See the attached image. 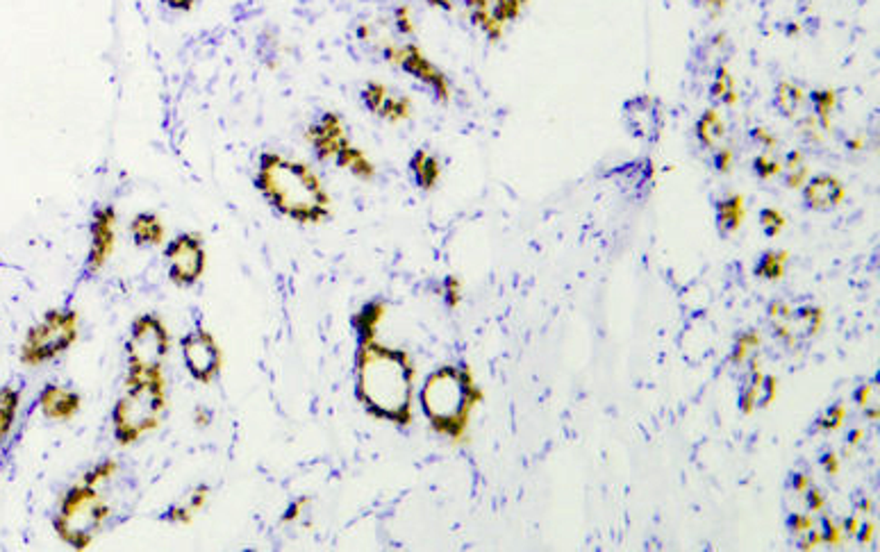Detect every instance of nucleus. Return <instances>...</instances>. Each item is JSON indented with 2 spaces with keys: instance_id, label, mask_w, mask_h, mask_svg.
<instances>
[{
  "instance_id": "f257e3e1",
  "label": "nucleus",
  "mask_w": 880,
  "mask_h": 552,
  "mask_svg": "<svg viewBox=\"0 0 880 552\" xmlns=\"http://www.w3.org/2000/svg\"><path fill=\"white\" fill-rule=\"evenodd\" d=\"M415 368L403 350L374 339L360 341L356 354V396L376 419L407 425L412 421Z\"/></svg>"
},
{
  "instance_id": "f03ea898",
  "label": "nucleus",
  "mask_w": 880,
  "mask_h": 552,
  "mask_svg": "<svg viewBox=\"0 0 880 552\" xmlns=\"http://www.w3.org/2000/svg\"><path fill=\"white\" fill-rule=\"evenodd\" d=\"M255 189L278 214L303 226H317L332 214V200L318 175L303 161L280 152H262Z\"/></svg>"
},
{
  "instance_id": "7ed1b4c3",
  "label": "nucleus",
  "mask_w": 880,
  "mask_h": 552,
  "mask_svg": "<svg viewBox=\"0 0 880 552\" xmlns=\"http://www.w3.org/2000/svg\"><path fill=\"white\" fill-rule=\"evenodd\" d=\"M478 392L474 387L469 371L457 366H442L425 378L419 401L425 419L435 432L460 437L469 421L471 407L475 405Z\"/></svg>"
},
{
  "instance_id": "20e7f679",
  "label": "nucleus",
  "mask_w": 880,
  "mask_h": 552,
  "mask_svg": "<svg viewBox=\"0 0 880 552\" xmlns=\"http://www.w3.org/2000/svg\"><path fill=\"white\" fill-rule=\"evenodd\" d=\"M166 412V383L161 371L155 373H128L123 396L114 405L112 423L121 446H132L143 434L161 423Z\"/></svg>"
},
{
  "instance_id": "39448f33",
  "label": "nucleus",
  "mask_w": 880,
  "mask_h": 552,
  "mask_svg": "<svg viewBox=\"0 0 880 552\" xmlns=\"http://www.w3.org/2000/svg\"><path fill=\"white\" fill-rule=\"evenodd\" d=\"M101 484L80 482L66 491L62 498L60 511L55 518V529L62 541L69 543L75 550H84L92 546L93 537L110 516V505L103 493L98 491Z\"/></svg>"
},
{
  "instance_id": "423d86ee",
  "label": "nucleus",
  "mask_w": 880,
  "mask_h": 552,
  "mask_svg": "<svg viewBox=\"0 0 880 552\" xmlns=\"http://www.w3.org/2000/svg\"><path fill=\"white\" fill-rule=\"evenodd\" d=\"M78 325L80 318L73 309H51L42 323L30 327L21 348L24 363L39 366L69 350L71 344L78 339Z\"/></svg>"
},
{
  "instance_id": "0eeeda50",
  "label": "nucleus",
  "mask_w": 880,
  "mask_h": 552,
  "mask_svg": "<svg viewBox=\"0 0 880 552\" xmlns=\"http://www.w3.org/2000/svg\"><path fill=\"white\" fill-rule=\"evenodd\" d=\"M171 339L164 323L152 314H143L132 323L128 350V373H155L161 371L166 354H169Z\"/></svg>"
},
{
  "instance_id": "6e6552de",
  "label": "nucleus",
  "mask_w": 880,
  "mask_h": 552,
  "mask_svg": "<svg viewBox=\"0 0 880 552\" xmlns=\"http://www.w3.org/2000/svg\"><path fill=\"white\" fill-rule=\"evenodd\" d=\"M166 264H169L171 280L178 286H191L203 277L205 264V246L199 235H178L169 241L164 250Z\"/></svg>"
},
{
  "instance_id": "1a4fd4ad",
  "label": "nucleus",
  "mask_w": 880,
  "mask_h": 552,
  "mask_svg": "<svg viewBox=\"0 0 880 552\" xmlns=\"http://www.w3.org/2000/svg\"><path fill=\"white\" fill-rule=\"evenodd\" d=\"M621 121L632 139L646 143V146H655L662 137L664 128L662 102L650 93L628 98L621 105Z\"/></svg>"
},
{
  "instance_id": "9d476101",
  "label": "nucleus",
  "mask_w": 880,
  "mask_h": 552,
  "mask_svg": "<svg viewBox=\"0 0 880 552\" xmlns=\"http://www.w3.org/2000/svg\"><path fill=\"white\" fill-rule=\"evenodd\" d=\"M385 57L389 62H394L396 66H401L406 73H410L412 78L419 80L421 84H425L428 89H433L435 98L439 102H446L448 96H451V87H448V78L428 60V57L421 53L419 46L415 44H406V46H387L385 48Z\"/></svg>"
},
{
  "instance_id": "9b49d317",
  "label": "nucleus",
  "mask_w": 880,
  "mask_h": 552,
  "mask_svg": "<svg viewBox=\"0 0 880 552\" xmlns=\"http://www.w3.org/2000/svg\"><path fill=\"white\" fill-rule=\"evenodd\" d=\"M181 348L182 359H185V366L191 373V378H196L203 384H210L217 378L219 371H221L223 354L217 341H214V336L208 330L199 327V330L182 336Z\"/></svg>"
},
{
  "instance_id": "f8f14e48",
  "label": "nucleus",
  "mask_w": 880,
  "mask_h": 552,
  "mask_svg": "<svg viewBox=\"0 0 880 552\" xmlns=\"http://www.w3.org/2000/svg\"><path fill=\"white\" fill-rule=\"evenodd\" d=\"M528 0H464L471 21L492 42L501 37L503 28L516 19Z\"/></svg>"
},
{
  "instance_id": "ddd939ff",
  "label": "nucleus",
  "mask_w": 880,
  "mask_h": 552,
  "mask_svg": "<svg viewBox=\"0 0 880 552\" xmlns=\"http://www.w3.org/2000/svg\"><path fill=\"white\" fill-rule=\"evenodd\" d=\"M610 179L619 187L623 196L632 203H644L655 187V166L649 157L626 161L621 166H614L608 173Z\"/></svg>"
},
{
  "instance_id": "4468645a",
  "label": "nucleus",
  "mask_w": 880,
  "mask_h": 552,
  "mask_svg": "<svg viewBox=\"0 0 880 552\" xmlns=\"http://www.w3.org/2000/svg\"><path fill=\"white\" fill-rule=\"evenodd\" d=\"M308 143L312 146L314 155L318 161L335 160L344 146H348V137H346L344 121L335 111H323L317 121L308 128Z\"/></svg>"
},
{
  "instance_id": "2eb2a0df",
  "label": "nucleus",
  "mask_w": 880,
  "mask_h": 552,
  "mask_svg": "<svg viewBox=\"0 0 880 552\" xmlns=\"http://www.w3.org/2000/svg\"><path fill=\"white\" fill-rule=\"evenodd\" d=\"M92 239H89L87 253V271L98 273L112 257V250L116 246V212L114 208L105 205L93 212L92 218Z\"/></svg>"
},
{
  "instance_id": "dca6fc26",
  "label": "nucleus",
  "mask_w": 880,
  "mask_h": 552,
  "mask_svg": "<svg viewBox=\"0 0 880 552\" xmlns=\"http://www.w3.org/2000/svg\"><path fill=\"white\" fill-rule=\"evenodd\" d=\"M801 199L807 212H833L844 200V187L837 178L821 173L803 184Z\"/></svg>"
},
{
  "instance_id": "f3484780",
  "label": "nucleus",
  "mask_w": 880,
  "mask_h": 552,
  "mask_svg": "<svg viewBox=\"0 0 880 552\" xmlns=\"http://www.w3.org/2000/svg\"><path fill=\"white\" fill-rule=\"evenodd\" d=\"M80 396L75 392L60 387V384H48L39 396V407L44 416L51 421H71L80 412Z\"/></svg>"
},
{
  "instance_id": "a211bd4d",
  "label": "nucleus",
  "mask_w": 880,
  "mask_h": 552,
  "mask_svg": "<svg viewBox=\"0 0 880 552\" xmlns=\"http://www.w3.org/2000/svg\"><path fill=\"white\" fill-rule=\"evenodd\" d=\"M694 66L700 71V73H708V71H715L717 66L726 64L730 60L728 55V37L724 33L715 34V37L706 39L703 44H699L694 51Z\"/></svg>"
},
{
  "instance_id": "6ab92c4d",
  "label": "nucleus",
  "mask_w": 880,
  "mask_h": 552,
  "mask_svg": "<svg viewBox=\"0 0 880 552\" xmlns=\"http://www.w3.org/2000/svg\"><path fill=\"white\" fill-rule=\"evenodd\" d=\"M130 235L137 246H160L164 244V226L157 218V214L142 212L130 223Z\"/></svg>"
},
{
  "instance_id": "aec40b11",
  "label": "nucleus",
  "mask_w": 880,
  "mask_h": 552,
  "mask_svg": "<svg viewBox=\"0 0 880 552\" xmlns=\"http://www.w3.org/2000/svg\"><path fill=\"white\" fill-rule=\"evenodd\" d=\"M744 218V203L742 196H728L715 203V223L721 237H728L742 226Z\"/></svg>"
},
{
  "instance_id": "412c9836",
  "label": "nucleus",
  "mask_w": 880,
  "mask_h": 552,
  "mask_svg": "<svg viewBox=\"0 0 880 552\" xmlns=\"http://www.w3.org/2000/svg\"><path fill=\"white\" fill-rule=\"evenodd\" d=\"M410 170L416 187L424 191H430L435 189V184H437L439 173H442V166H439L437 157H433L428 150L421 148V150H416L415 155H412Z\"/></svg>"
},
{
  "instance_id": "4be33fe9",
  "label": "nucleus",
  "mask_w": 880,
  "mask_h": 552,
  "mask_svg": "<svg viewBox=\"0 0 880 552\" xmlns=\"http://www.w3.org/2000/svg\"><path fill=\"white\" fill-rule=\"evenodd\" d=\"M694 134L703 148H712L715 150V148L721 146V141L726 139V125L721 121V116L717 114V110H706L699 116V121L694 125Z\"/></svg>"
},
{
  "instance_id": "5701e85b",
  "label": "nucleus",
  "mask_w": 880,
  "mask_h": 552,
  "mask_svg": "<svg viewBox=\"0 0 880 552\" xmlns=\"http://www.w3.org/2000/svg\"><path fill=\"white\" fill-rule=\"evenodd\" d=\"M335 161H337V166L339 169H346V170H350V173L356 175V178H360V179H374V175H376V169H374V164L369 161V157L365 155V152L360 150V148H356L353 143H348V146H344L339 150V155L335 157Z\"/></svg>"
},
{
  "instance_id": "b1692460",
  "label": "nucleus",
  "mask_w": 880,
  "mask_h": 552,
  "mask_svg": "<svg viewBox=\"0 0 880 552\" xmlns=\"http://www.w3.org/2000/svg\"><path fill=\"white\" fill-rule=\"evenodd\" d=\"M383 316H385V303H380V300L367 303L365 307L353 316V327H356L360 341L374 339L376 330H378V323L383 321Z\"/></svg>"
},
{
  "instance_id": "393cba45",
  "label": "nucleus",
  "mask_w": 880,
  "mask_h": 552,
  "mask_svg": "<svg viewBox=\"0 0 880 552\" xmlns=\"http://www.w3.org/2000/svg\"><path fill=\"white\" fill-rule=\"evenodd\" d=\"M774 107L780 116H785V119H794V116H798L803 110L801 89L794 87V84L789 82H780L774 92Z\"/></svg>"
},
{
  "instance_id": "a878e982",
  "label": "nucleus",
  "mask_w": 880,
  "mask_h": 552,
  "mask_svg": "<svg viewBox=\"0 0 880 552\" xmlns=\"http://www.w3.org/2000/svg\"><path fill=\"white\" fill-rule=\"evenodd\" d=\"M710 101L715 105H733L735 102V84L728 73V66L721 64L712 71L710 82Z\"/></svg>"
},
{
  "instance_id": "bb28decb",
  "label": "nucleus",
  "mask_w": 880,
  "mask_h": 552,
  "mask_svg": "<svg viewBox=\"0 0 880 552\" xmlns=\"http://www.w3.org/2000/svg\"><path fill=\"white\" fill-rule=\"evenodd\" d=\"M19 410V392L12 387L0 389V441L10 434Z\"/></svg>"
},
{
  "instance_id": "cd10ccee",
  "label": "nucleus",
  "mask_w": 880,
  "mask_h": 552,
  "mask_svg": "<svg viewBox=\"0 0 880 552\" xmlns=\"http://www.w3.org/2000/svg\"><path fill=\"white\" fill-rule=\"evenodd\" d=\"M762 383H765V375H762L760 371H758V368H753L751 375H748V378L744 380L742 392H739V410H742L744 414H748V412H751L753 407L760 405Z\"/></svg>"
},
{
  "instance_id": "c85d7f7f",
  "label": "nucleus",
  "mask_w": 880,
  "mask_h": 552,
  "mask_svg": "<svg viewBox=\"0 0 880 552\" xmlns=\"http://www.w3.org/2000/svg\"><path fill=\"white\" fill-rule=\"evenodd\" d=\"M785 262H787V253L769 250V253L760 255L753 273H756L758 277H767V280H778V277L785 273Z\"/></svg>"
},
{
  "instance_id": "c756f323",
  "label": "nucleus",
  "mask_w": 880,
  "mask_h": 552,
  "mask_svg": "<svg viewBox=\"0 0 880 552\" xmlns=\"http://www.w3.org/2000/svg\"><path fill=\"white\" fill-rule=\"evenodd\" d=\"M376 116H380V119L385 121H392V123L406 121L407 116H410V101H407V98H398V96H392V93H387V98L383 101V105H380L378 114Z\"/></svg>"
},
{
  "instance_id": "7c9ffc66",
  "label": "nucleus",
  "mask_w": 880,
  "mask_h": 552,
  "mask_svg": "<svg viewBox=\"0 0 880 552\" xmlns=\"http://www.w3.org/2000/svg\"><path fill=\"white\" fill-rule=\"evenodd\" d=\"M780 170H783V178L787 187H801V182L806 179V166L801 161V152L792 150L787 157H785V164H780Z\"/></svg>"
},
{
  "instance_id": "2f4dec72",
  "label": "nucleus",
  "mask_w": 880,
  "mask_h": 552,
  "mask_svg": "<svg viewBox=\"0 0 880 552\" xmlns=\"http://www.w3.org/2000/svg\"><path fill=\"white\" fill-rule=\"evenodd\" d=\"M810 101H812V107H815L816 116H819L821 125H824V128H828V114L835 105V93L830 92V89H824V92H819V89H816V92L810 93Z\"/></svg>"
},
{
  "instance_id": "473e14b6",
  "label": "nucleus",
  "mask_w": 880,
  "mask_h": 552,
  "mask_svg": "<svg viewBox=\"0 0 880 552\" xmlns=\"http://www.w3.org/2000/svg\"><path fill=\"white\" fill-rule=\"evenodd\" d=\"M387 93L389 92L385 84L369 82L365 84V89H362V102H365V107L371 111V114H378L380 105H383V101L387 98Z\"/></svg>"
},
{
  "instance_id": "72a5a7b5",
  "label": "nucleus",
  "mask_w": 880,
  "mask_h": 552,
  "mask_svg": "<svg viewBox=\"0 0 880 552\" xmlns=\"http://www.w3.org/2000/svg\"><path fill=\"white\" fill-rule=\"evenodd\" d=\"M760 226L767 237H776L785 228V217L780 212H776V209L767 208L760 212Z\"/></svg>"
},
{
  "instance_id": "f704fd0d",
  "label": "nucleus",
  "mask_w": 880,
  "mask_h": 552,
  "mask_svg": "<svg viewBox=\"0 0 880 552\" xmlns=\"http://www.w3.org/2000/svg\"><path fill=\"white\" fill-rule=\"evenodd\" d=\"M753 170H756V175L760 179H769L780 173V161L771 160L769 155H760L753 160Z\"/></svg>"
},
{
  "instance_id": "c9c22d12",
  "label": "nucleus",
  "mask_w": 880,
  "mask_h": 552,
  "mask_svg": "<svg viewBox=\"0 0 880 552\" xmlns=\"http://www.w3.org/2000/svg\"><path fill=\"white\" fill-rule=\"evenodd\" d=\"M842 416H844L842 405H833L828 412H826V416H821V419L816 421V425H819L821 430H835L842 425Z\"/></svg>"
},
{
  "instance_id": "e433bc0d",
  "label": "nucleus",
  "mask_w": 880,
  "mask_h": 552,
  "mask_svg": "<svg viewBox=\"0 0 880 552\" xmlns=\"http://www.w3.org/2000/svg\"><path fill=\"white\" fill-rule=\"evenodd\" d=\"M191 516H194V511L190 509L187 505H178V507H171L169 511H166L161 518L164 520H169V523H191Z\"/></svg>"
},
{
  "instance_id": "4c0bfd02",
  "label": "nucleus",
  "mask_w": 880,
  "mask_h": 552,
  "mask_svg": "<svg viewBox=\"0 0 880 552\" xmlns=\"http://www.w3.org/2000/svg\"><path fill=\"white\" fill-rule=\"evenodd\" d=\"M444 298H446L448 307H455V305L460 303V282H457L453 276H448L446 280H444Z\"/></svg>"
},
{
  "instance_id": "58836bf2",
  "label": "nucleus",
  "mask_w": 880,
  "mask_h": 552,
  "mask_svg": "<svg viewBox=\"0 0 880 552\" xmlns=\"http://www.w3.org/2000/svg\"><path fill=\"white\" fill-rule=\"evenodd\" d=\"M756 344H758V339H756V336H753V334H748V336H742V339H739V341H738V344H735V350H733V357H730V359H733V362H735V363H739V362H744V359H747V354H748V350H751V348H753V345H756Z\"/></svg>"
},
{
  "instance_id": "ea45409f",
  "label": "nucleus",
  "mask_w": 880,
  "mask_h": 552,
  "mask_svg": "<svg viewBox=\"0 0 880 552\" xmlns=\"http://www.w3.org/2000/svg\"><path fill=\"white\" fill-rule=\"evenodd\" d=\"M730 160H733V155H730L728 148H715V152H712V166H715L719 173H728Z\"/></svg>"
},
{
  "instance_id": "a19ab883",
  "label": "nucleus",
  "mask_w": 880,
  "mask_h": 552,
  "mask_svg": "<svg viewBox=\"0 0 880 552\" xmlns=\"http://www.w3.org/2000/svg\"><path fill=\"white\" fill-rule=\"evenodd\" d=\"M208 496H210V487L200 484V487L196 489V491L190 496V502H187V507H190V509L196 514V511H200L205 507V502H208Z\"/></svg>"
},
{
  "instance_id": "79ce46f5",
  "label": "nucleus",
  "mask_w": 880,
  "mask_h": 552,
  "mask_svg": "<svg viewBox=\"0 0 880 552\" xmlns=\"http://www.w3.org/2000/svg\"><path fill=\"white\" fill-rule=\"evenodd\" d=\"M308 505H309V498H305V496L298 498V500L291 502V505L287 507V511H285V516H282V520H285V523H294L296 518H300V514H303V509Z\"/></svg>"
},
{
  "instance_id": "37998d69",
  "label": "nucleus",
  "mask_w": 880,
  "mask_h": 552,
  "mask_svg": "<svg viewBox=\"0 0 880 552\" xmlns=\"http://www.w3.org/2000/svg\"><path fill=\"white\" fill-rule=\"evenodd\" d=\"M396 28H398V33L412 34L410 12H407V7H398V10H396Z\"/></svg>"
},
{
  "instance_id": "c03bdc74",
  "label": "nucleus",
  "mask_w": 880,
  "mask_h": 552,
  "mask_svg": "<svg viewBox=\"0 0 880 552\" xmlns=\"http://www.w3.org/2000/svg\"><path fill=\"white\" fill-rule=\"evenodd\" d=\"M819 537H821V541H826V543H835V541H837V528H835V525L830 523L828 518H821Z\"/></svg>"
},
{
  "instance_id": "a18cd8bd",
  "label": "nucleus",
  "mask_w": 880,
  "mask_h": 552,
  "mask_svg": "<svg viewBox=\"0 0 880 552\" xmlns=\"http://www.w3.org/2000/svg\"><path fill=\"white\" fill-rule=\"evenodd\" d=\"M161 5L173 12H190L196 5V0H161Z\"/></svg>"
},
{
  "instance_id": "49530a36",
  "label": "nucleus",
  "mask_w": 880,
  "mask_h": 552,
  "mask_svg": "<svg viewBox=\"0 0 880 552\" xmlns=\"http://www.w3.org/2000/svg\"><path fill=\"white\" fill-rule=\"evenodd\" d=\"M807 505H810V509H815V511L821 509V505H824V498H821L819 489H815V487L807 489Z\"/></svg>"
},
{
  "instance_id": "de8ad7c7",
  "label": "nucleus",
  "mask_w": 880,
  "mask_h": 552,
  "mask_svg": "<svg viewBox=\"0 0 880 552\" xmlns=\"http://www.w3.org/2000/svg\"><path fill=\"white\" fill-rule=\"evenodd\" d=\"M821 466H824L830 475L837 473V457H835L833 452H826V455L821 457Z\"/></svg>"
},
{
  "instance_id": "09e8293b",
  "label": "nucleus",
  "mask_w": 880,
  "mask_h": 552,
  "mask_svg": "<svg viewBox=\"0 0 880 552\" xmlns=\"http://www.w3.org/2000/svg\"><path fill=\"white\" fill-rule=\"evenodd\" d=\"M694 5L699 7H712V10H721L726 5V0H694Z\"/></svg>"
},
{
  "instance_id": "8fccbe9b",
  "label": "nucleus",
  "mask_w": 880,
  "mask_h": 552,
  "mask_svg": "<svg viewBox=\"0 0 880 552\" xmlns=\"http://www.w3.org/2000/svg\"><path fill=\"white\" fill-rule=\"evenodd\" d=\"M862 528H865V529H862V534L857 538H860L862 543H866V541H869V534L874 532V525H862Z\"/></svg>"
}]
</instances>
